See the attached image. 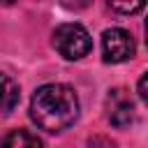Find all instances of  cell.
<instances>
[{
    "label": "cell",
    "instance_id": "6da1fadb",
    "mask_svg": "<svg viewBox=\"0 0 148 148\" xmlns=\"http://www.w3.org/2000/svg\"><path fill=\"white\" fill-rule=\"evenodd\" d=\"M79 95L67 83H44L32 92L30 118L32 123L49 132L60 134L79 120Z\"/></svg>",
    "mask_w": 148,
    "mask_h": 148
},
{
    "label": "cell",
    "instance_id": "7a4b0ae2",
    "mask_svg": "<svg viewBox=\"0 0 148 148\" xmlns=\"http://www.w3.org/2000/svg\"><path fill=\"white\" fill-rule=\"evenodd\" d=\"M53 49L65 60H81L92 51V37L79 21H67L53 30Z\"/></svg>",
    "mask_w": 148,
    "mask_h": 148
},
{
    "label": "cell",
    "instance_id": "3957f363",
    "mask_svg": "<svg viewBox=\"0 0 148 148\" xmlns=\"http://www.w3.org/2000/svg\"><path fill=\"white\" fill-rule=\"evenodd\" d=\"M136 56V42L125 28H106L102 32V58L109 65L127 62Z\"/></svg>",
    "mask_w": 148,
    "mask_h": 148
},
{
    "label": "cell",
    "instance_id": "277c9868",
    "mask_svg": "<svg viewBox=\"0 0 148 148\" xmlns=\"http://www.w3.org/2000/svg\"><path fill=\"white\" fill-rule=\"evenodd\" d=\"M106 118L116 130H125L136 120L134 99L125 88H113L106 95Z\"/></svg>",
    "mask_w": 148,
    "mask_h": 148
},
{
    "label": "cell",
    "instance_id": "5b68a950",
    "mask_svg": "<svg viewBox=\"0 0 148 148\" xmlns=\"http://www.w3.org/2000/svg\"><path fill=\"white\" fill-rule=\"evenodd\" d=\"M0 148H42V141L30 130H12L2 136Z\"/></svg>",
    "mask_w": 148,
    "mask_h": 148
},
{
    "label": "cell",
    "instance_id": "8992f818",
    "mask_svg": "<svg viewBox=\"0 0 148 148\" xmlns=\"http://www.w3.org/2000/svg\"><path fill=\"white\" fill-rule=\"evenodd\" d=\"M18 99H21V88H18V83H16L9 74H2V113L9 116V113L16 109Z\"/></svg>",
    "mask_w": 148,
    "mask_h": 148
},
{
    "label": "cell",
    "instance_id": "52a82bcc",
    "mask_svg": "<svg viewBox=\"0 0 148 148\" xmlns=\"http://www.w3.org/2000/svg\"><path fill=\"white\" fill-rule=\"evenodd\" d=\"M146 7V2L136 0V2H109V9L116 14H136Z\"/></svg>",
    "mask_w": 148,
    "mask_h": 148
},
{
    "label": "cell",
    "instance_id": "ba28073f",
    "mask_svg": "<svg viewBox=\"0 0 148 148\" xmlns=\"http://www.w3.org/2000/svg\"><path fill=\"white\" fill-rule=\"evenodd\" d=\"M136 92H139V97L143 99V104L148 106V69L141 74V79L136 81Z\"/></svg>",
    "mask_w": 148,
    "mask_h": 148
},
{
    "label": "cell",
    "instance_id": "9c48e42d",
    "mask_svg": "<svg viewBox=\"0 0 148 148\" xmlns=\"http://www.w3.org/2000/svg\"><path fill=\"white\" fill-rule=\"evenodd\" d=\"M143 35H146V46H148V16H146V21H143Z\"/></svg>",
    "mask_w": 148,
    "mask_h": 148
}]
</instances>
